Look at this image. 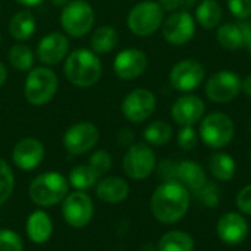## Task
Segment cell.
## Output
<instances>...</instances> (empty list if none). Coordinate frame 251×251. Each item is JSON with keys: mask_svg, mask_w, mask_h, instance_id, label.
I'll return each instance as SVG.
<instances>
[{"mask_svg": "<svg viewBox=\"0 0 251 251\" xmlns=\"http://www.w3.org/2000/svg\"><path fill=\"white\" fill-rule=\"evenodd\" d=\"M153 216L166 225L181 221L190 207V193L179 181H163L150 201Z\"/></svg>", "mask_w": 251, "mask_h": 251, "instance_id": "cell-1", "label": "cell"}, {"mask_svg": "<svg viewBox=\"0 0 251 251\" xmlns=\"http://www.w3.org/2000/svg\"><path fill=\"white\" fill-rule=\"evenodd\" d=\"M101 60L88 49H76L65 59V75L78 88H90L101 78Z\"/></svg>", "mask_w": 251, "mask_h": 251, "instance_id": "cell-2", "label": "cell"}, {"mask_svg": "<svg viewBox=\"0 0 251 251\" xmlns=\"http://www.w3.org/2000/svg\"><path fill=\"white\" fill-rule=\"evenodd\" d=\"M68 194H69L68 178L54 171L40 174L31 181L28 187V196L31 201L41 209L53 207L62 203Z\"/></svg>", "mask_w": 251, "mask_h": 251, "instance_id": "cell-3", "label": "cell"}, {"mask_svg": "<svg viewBox=\"0 0 251 251\" xmlns=\"http://www.w3.org/2000/svg\"><path fill=\"white\" fill-rule=\"evenodd\" d=\"M57 88L59 79L56 72L47 66H38L28 72L24 85V94L29 104L44 106L56 96Z\"/></svg>", "mask_w": 251, "mask_h": 251, "instance_id": "cell-4", "label": "cell"}, {"mask_svg": "<svg viewBox=\"0 0 251 251\" xmlns=\"http://www.w3.org/2000/svg\"><path fill=\"white\" fill-rule=\"evenodd\" d=\"M165 12L157 1L144 0L137 3L128 13L126 25L129 31L138 37H149L154 34L163 24Z\"/></svg>", "mask_w": 251, "mask_h": 251, "instance_id": "cell-5", "label": "cell"}, {"mask_svg": "<svg viewBox=\"0 0 251 251\" xmlns=\"http://www.w3.org/2000/svg\"><path fill=\"white\" fill-rule=\"evenodd\" d=\"M96 15L85 0H69L60 13V24L66 35L79 38L88 34L94 25Z\"/></svg>", "mask_w": 251, "mask_h": 251, "instance_id": "cell-6", "label": "cell"}, {"mask_svg": "<svg viewBox=\"0 0 251 251\" xmlns=\"http://www.w3.org/2000/svg\"><path fill=\"white\" fill-rule=\"evenodd\" d=\"M234 132H235L234 122L226 113L213 112L201 119L200 138L210 149L219 150L226 147L232 141Z\"/></svg>", "mask_w": 251, "mask_h": 251, "instance_id": "cell-7", "label": "cell"}, {"mask_svg": "<svg viewBox=\"0 0 251 251\" xmlns=\"http://www.w3.org/2000/svg\"><path fill=\"white\" fill-rule=\"evenodd\" d=\"M122 166L125 174L131 179L143 181L149 178L157 166L156 153L151 149V146H149L147 143L132 144L128 147L124 156Z\"/></svg>", "mask_w": 251, "mask_h": 251, "instance_id": "cell-8", "label": "cell"}, {"mask_svg": "<svg viewBox=\"0 0 251 251\" xmlns=\"http://www.w3.org/2000/svg\"><path fill=\"white\" fill-rule=\"evenodd\" d=\"M62 216L71 228H85L94 216L93 199L85 191L69 193L62 201Z\"/></svg>", "mask_w": 251, "mask_h": 251, "instance_id": "cell-9", "label": "cell"}, {"mask_svg": "<svg viewBox=\"0 0 251 251\" xmlns=\"http://www.w3.org/2000/svg\"><path fill=\"white\" fill-rule=\"evenodd\" d=\"M196 19L188 10L172 12L162 24L163 38L172 46H182L193 40L196 34Z\"/></svg>", "mask_w": 251, "mask_h": 251, "instance_id": "cell-10", "label": "cell"}, {"mask_svg": "<svg viewBox=\"0 0 251 251\" xmlns=\"http://www.w3.org/2000/svg\"><path fill=\"white\" fill-rule=\"evenodd\" d=\"M100 140L97 126L91 122H78L69 126L63 135V146L72 156H81L96 147Z\"/></svg>", "mask_w": 251, "mask_h": 251, "instance_id": "cell-11", "label": "cell"}, {"mask_svg": "<svg viewBox=\"0 0 251 251\" xmlns=\"http://www.w3.org/2000/svg\"><path fill=\"white\" fill-rule=\"evenodd\" d=\"M206 76L204 66L194 59H185L174 65L169 72L171 85L179 93H190L201 85Z\"/></svg>", "mask_w": 251, "mask_h": 251, "instance_id": "cell-12", "label": "cell"}, {"mask_svg": "<svg viewBox=\"0 0 251 251\" xmlns=\"http://www.w3.org/2000/svg\"><path fill=\"white\" fill-rule=\"evenodd\" d=\"M241 91V78L232 71H219L212 75L204 87L206 97L213 103H229Z\"/></svg>", "mask_w": 251, "mask_h": 251, "instance_id": "cell-13", "label": "cell"}, {"mask_svg": "<svg viewBox=\"0 0 251 251\" xmlns=\"http://www.w3.org/2000/svg\"><path fill=\"white\" fill-rule=\"evenodd\" d=\"M156 109V96L147 88H135L128 93L122 101L125 119L134 124L147 121Z\"/></svg>", "mask_w": 251, "mask_h": 251, "instance_id": "cell-14", "label": "cell"}, {"mask_svg": "<svg viewBox=\"0 0 251 251\" xmlns=\"http://www.w3.org/2000/svg\"><path fill=\"white\" fill-rule=\"evenodd\" d=\"M44 156L46 150L43 143L34 137H25L19 140L12 150V160L15 166L25 172L37 169L43 163Z\"/></svg>", "mask_w": 251, "mask_h": 251, "instance_id": "cell-15", "label": "cell"}, {"mask_svg": "<svg viewBox=\"0 0 251 251\" xmlns=\"http://www.w3.org/2000/svg\"><path fill=\"white\" fill-rule=\"evenodd\" d=\"M69 54V40L65 34L53 31L46 34L37 47V57L46 66L60 63Z\"/></svg>", "mask_w": 251, "mask_h": 251, "instance_id": "cell-16", "label": "cell"}, {"mask_svg": "<svg viewBox=\"0 0 251 251\" xmlns=\"http://www.w3.org/2000/svg\"><path fill=\"white\" fill-rule=\"evenodd\" d=\"M204 101L194 94H184L175 100L171 109L172 119L179 126H194L204 116Z\"/></svg>", "mask_w": 251, "mask_h": 251, "instance_id": "cell-17", "label": "cell"}, {"mask_svg": "<svg viewBox=\"0 0 251 251\" xmlns=\"http://www.w3.org/2000/svg\"><path fill=\"white\" fill-rule=\"evenodd\" d=\"M149 60L147 54L138 49H125L113 60V71L121 79H135L144 74Z\"/></svg>", "mask_w": 251, "mask_h": 251, "instance_id": "cell-18", "label": "cell"}, {"mask_svg": "<svg viewBox=\"0 0 251 251\" xmlns=\"http://www.w3.org/2000/svg\"><path fill=\"white\" fill-rule=\"evenodd\" d=\"M216 232L222 243L228 246H238L249 235V224L240 213L229 212L222 215L218 221Z\"/></svg>", "mask_w": 251, "mask_h": 251, "instance_id": "cell-19", "label": "cell"}, {"mask_svg": "<svg viewBox=\"0 0 251 251\" xmlns=\"http://www.w3.org/2000/svg\"><path fill=\"white\" fill-rule=\"evenodd\" d=\"M25 232L32 244H46L53 234V221L50 215L43 209L31 212L25 222Z\"/></svg>", "mask_w": 251, "mask_h": 251, "instance_id": "cell-20", "label": "cell"}, {"mask_svg": "<svg viewBox=\"0 0 251 251\" xmlns=\"http://www.w3.org/2000/svg\"><path fill=\"white\" fill-rule=\"evenodd\" d=\"M94 188L96 196L107 204L122 203L129 196L128 182L119 176H103L97 181Z\"/></svg>", "mask_w": 251, "mask_h": 251, "instance_id": "cell-21", "label": "cell"}, {"mask_svg": "<svg viewBox=\"0 0 251 251\" xmlns=\"http://www.w3.org/2000/svg\"><path fill=\"white\" fill-rule=\"evenodd\" d=\"M250 28V24L244 21L221 24L216 31V40L226 50H238L246 44V37Z\"/></svg>", "mask_w": 251, "mask_h": 251, "instance_id": "cell-22", "label": "cell"}, {"mask_svg": "<svg viewBox=\"0 0 251 251\" xmlns=\"http://www.w3.org/2000/svg\"><path fill=\"white\" fill-rule=\"evenodd\" d=\"M176 181H179L187 190L199 193L207 184V176H206L204 169L197 162L184 160L178 163Z\"/></svg>", "mask_w": 251, "mask_h": 251, "instance_id": "cell-23", "label": "cell"}, {"mask_svg": "<svg viewBox=\"0 0 251 251\" xmlns=\"http://www.w3.org/2000/svg\"><path fill=\"white\" fill-rule=\"evenodd\" d=\"M196 22L206 28V29H215L221 25L224 10L218 0H201L196 6Z\"/></svg>", "mask_w": 251, "mask_h": 251, "instance_id": "cell-24", "label": "cell"}, {"mask_svg": "<svg viewBox=\"0 0 251 251\" xmlns=\"http://www.w3.org/2000/svg\"><path fill=\"white\" fill-rule=\"evenodd\" d=\"M37 29V19L29 10L16 12L9 22V32L18 41H26Z\"/></svg>", "mask_w": 251, "mask_h": 251, "instance_id": "cell-25", "label": "cell"}, {"mask_svg": "<svg viewBox=\"0 0 251 251\" xmlns=\"http://www.w3.org/2000/svg\"><path fill=\"white\" fill-rule=\"evenodd\" d=\"M118 43H119V34L110 25L99 26L90 38L91 50L94 53H100V54L112 51L118 46Z\"/></svg>", "mask_w": 251, "mask_h": 251, "instance_id": "cell-26", "label": "cell"}, {"mask_svg": "<svg viewBox=\"0 0 251 251\" xmlns=\"http://www.w3.org/2000/svg\"><path fill=\"white\" fill-rule=\"evenodd\" d=\"M209 168L213 174V176L219 181H231L235 176L237 172V163L232 156L218 151L213 153L209 160Z\"/></svg>", "mask_w": 251, "mask_h": 251, "instance_id": "cell-27", "label": "cell"}, {"mask_svg": "<svg viewBox=\"0 0 251 251\" xmlns=\"http://www.w3.org/2000/svg\"><path fill=\"white\" fill-rule=\"evenodd\" d=\"M157 251H194V240L182 231H169L159 240Z\"/></svg>", "mask_w": 251, "mask_h": 251, "instance_id": "cell-28", "label": "cell"}, {"mask_svg": "<svg viewBox=\"0 0 251 251\" xmlns=\"http://www.w3.org/2000/svg\"><path fill=\"white\" fill-rule=\"evenodd\" d=\"M100 178L96 175V172L88 165H78L72 168V171L68 175L69 187L75 188V191H87L93 187H96L97 181Z\"/></svg>", "mask_w": 251, "mask_h": 251, "instance_id": "cell-29", "label": "cell"}, {"mask_svg": "<svg viewBox=\"0 0 251 251\" xmlns=\"http://www.w3.org/2000/svg\"><path fill=\"white\" fill-rule=\"evenodd\" d=\"M144 140L149 146H165L171 141L174 135V128L166 121H154L149 124L144 129Z\"/></svg>", "mask_w": 251, "mask_h": 251, "instance_id": "cell-30", "label": "cell"}, {"mask_svg": "<svg viewBox=\"0 0 251 251\" xmlns=\"http://www.w3.org/2000/svg\"><path fill=\"white\" fill-rule=\"evenodd\" d=\"M9 63L19 72H29L34 68V51L25 44H15L9 50Z\"/></svg>", "mask_w": 251, "mask_h": 251, "instance_id": "cell-31", "label": "cell"}, {"mask_svg": "<svg viewBox=\"0 0 251 251\" xmlns=\"http://www.w3.org/2000/svg\"><path fill=\"white\" fill-rule=\"evenodd\" d=\"M15 190V175L10 165L0 157V206L4 204Z\"/></svg>", "mask_w": 251, "mask_h": 251, "instance_id": "cell-32", "label": "cell"}, {"mask_svg": "<svg viewBox=\"0 0 251 251\" xmlns=\"http://www.w3.org/2000/svg\"><path fill=\"white\" fill-rule=\"evenodd\" d=\"M112 163H113V160H112V156H110L109 151H106V150H97V151H94L90 156L87 165L96 172V175L99 178H103L110 171Z\"/></svg>", "mask_w": 251, "mask_h": 251, "instance_id": "cell-33", "label": "cell"}, {"mask_svg": "<svg viewBox=\"0 0 251 251\" xmlns=\"http://www.w3.org/2000/svg\"><path fill=\"white\" fill-rule=\"evenodd\" d=\"M0 251H24L21 235L9 228L0 229Z\"/></svg>", "mask_w": 251, "mask_h": 251, "instance_id": "cell-34", "label": "cell"}, {"mask_svg": "<svg viewBox=\"0 0 251 251\" xmlns=\"http://www.w3.org/2000/svg\"><path fill=\"white\" fill-rule=\"evenodd\" d=\"M199 143V134L194 126H181L178 132V146L182 150H193Z\"/></svg>", "mask_w": 251, "mask_h": 251, "instance_id": "cell-35", "label": "cell"}, {"mask_svg": "<svg viewBox=\"0 0 251 251\" xmlns=\"http://www.w3.org/2000/svg\"><path fill=\"white\" fill-rule=\"evenodd\" d=\"M229 12L240 21H246L251 16V0H226Z\"/></svg>", "mask_w": 251, "mask_h": 251, "instance_id": "cell-36", "label": "cell"}, {"mask_svg": "<svg viewBox=\"0 0 251 251\" xmlns=\"http://www.w3.org/2000/svg\"><path fill=\"white\" fill-rule=\"evenodd\" d=\"M199 196L201 199V201L204 204H207L209 207H216L218 203H219V194L216 191V187L213 184H206L200 191H199Z\"/></svg>", "mask_w": 251, "mask_h": 251, "instance_id": "cell-37", "label": "cell"}, {"mask_svg": "<svg viewBox=\"0 0 251 251\" xmlns=\"http://www.w3.org/2000/svg\"><path fill=\"white\" fill-rule=\"evenodd\" d=\"M237 207L241 213L251 215V185L244 187L237 196Z\"/></svg>", "mask_w": 251, "mask_h": 251, "instance_id": "cell-38", "label": "cell"}, {"mask_svg": "<svg viewBox=\"0 0 251 251\" xmlns=\"http://www.w3.org/2000/svg\"><path fill=\"white\" fill-rule=\"evenodd\" d=\"M176 168L178 163L171 162V160H163L159 165V176L163 181H176Z\"/></svg>", "mask_w": 251, "mask_h": 251, "instance_id": "cell-39", "label": "cell"}, {"mask_svg": "<svg viewBox=\"0 0 251 251\" xmlns=\"http://www.w3.org/2000/svg\"><path fill=\"white\" fill-rule=\"evenodd\" d=\"M159 6L163 9V12H176L181 9V0H159Z\"/></svg>", "mask_w": 251, "mask_h": 251, "instance_id": "cell-40", "label": "cell"}, {"mask_svg": "<svg viewBox=\"0 0 251 251\" xmlns=\"http://www.w3.org/2000/svg\"><path fill=\"white\" fill-rule=\"evenodd\" d=\"M118 140H119V143L121 144H124V146H132V141H134V134H132V131L131 129H128V128H122L121 131H119V134H118Z\"/></svg>", "mask_w": 251, "mask_h": 251, "instance_id": "cell-41", "label": "cell"}, {"mask_svg": "<svg viewBox=\"0 0 251 251\" xmlns=\"http://www.w3.org/2000/svg\"><path fill=\"white\" fill-rule=\"evenodd\" d=\"M241 91L251 99V75H247L244 79H241Z\"/></svg>", "mask_w": 251, "mask_h": 251, "instance_id": "cell-42", "label": "cell"}, {"mask_svg": "<svg viewBox=\"0 0 251 251\" xmlns=\"http://www.w3.org/2000/svg\"><path fill=\"white\" fill-rule=\"evenodd\" d=\"M199 4V0H181V7L182 10H191Z\"/></svg>", "mask_w": 251, "mask_h": 251, "instance_id": "cell-43", "label": "cell"}, {"mask_svg": "<svg viewBox=\"0 0 251 251\" xmlns=\"http://www.w3.org/2000/svg\"><path fill=\"white\" fill-rule=\"evenodd\" d=\"M7 81V69L6 66L0 62V87H3Z\"/></svg>", "mask_w": 251, "mask_h": 251, "instance_id": "cell-44", "label": "cell"}, {"mask_svg": "<svg viewBox=\"0 0 251 251\" xmlns=\"http://www.w3.org/2000/svg\"><path fill=\"white\" fill-rule=\"evenodd\" d=\"M19 4L26 6V7H32V6H38L40 3H43V0H16Z\"/></svg>", "mask_w": 251, "mask_h": 251, "instance_id": "cell-45", "label": "cell"}, {"mask_svg": "<svg viewBox=\"0 0 251 251\" xmlns=\"http://www.w3.org/2000/svg\"><path fill=\"white\" fill-rule=\"evenodd\" d=\"M246 46H247V49L251 51V28L249 29V32H247V37H246Z\"/></svg>", "mask_w": 251, "mask_h": 251, "instance_id": "cell-46", "label": "cell"}, {"mask_svg": "<svg viewBox=\"0 0 251 251\" xmlns=\"http://www.w3.org/2000/svg\"><path fill=\"white\" fill-rule=\"evenodd\" d=\"M68 1H69V0H51V3H53L54 6H65Z\"/></svg>", "mask_w": 251, "mask_h": 251, "instance_id": "cell-47", "label": "cell"}, {"mask_svg": "<svg viewBox=\"0 0 251 251\" xmlns=\"http://www.w3.org/2000/svg\"><path fill=\"white\" fill-rule=\"evenodd\" d=\"M0 43H1V37H0Z\"/></svg>", "mask_w": 251, "mask_h": 251, "instance_id": "cell-48", "label": "cell"}]
</instances>
